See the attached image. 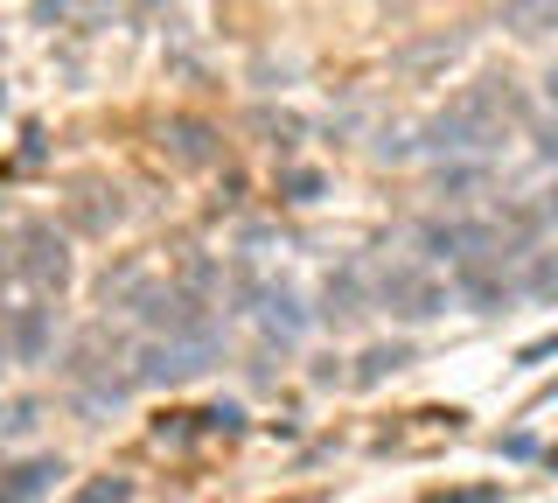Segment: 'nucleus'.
<instances>
[{"label":"nucleus","instance_id":"obj_8","mask_svg":"<svg viewBox=\"0 0 558 503\" xmlns=\"http://www.w3.org/2000/svg\"><path fill=\"white\" fill-rule=\"evenodd\" d=\"M322 315L336 322V328H349V322H363V315H371V294H363V259H342V266L328 273Z\"/></svg>","mask_w":558,"mask_h":503},{"label":"nucleus","instance_id":"obj_5","mask_svg":"<svg viewBox=\"0 0 558 503\" xmlns=\"http://www.w3.org/2000/svg\"><path fill=\"white\" fill-rule=\"evenodd\" d=\"M14 280L35 294H63L70 287V245L57 238V224H14Z\"/></svg>","mask_w":558,"mask_h":503},{"label":"nucleus","instance_id":"obj_29","mask_svg":"<svg viewBox=\"0 0 558 503\" xmlns=\"http://www.w3.org/2000/svg\"><path fill=\"white\" fill-rule=\"evenodd\" d=\"M0 98H8V92H0Z\"/></svg>","mask_w":558,"mask_h":503},{"label":"nucleus","instance_id":"obj_10","mask_svg":"<svg viewBox=\"0 0 558 503\" xmlns=\"http://www.w3.org/2000/svg\"><path fill=\"white\" fill-rule=\"evenodd\" d=\"M63 462L57 455H28V462H8L0 468V503H43L49 490H57Z\"/></svg>","mask_w":558,"mask_h":503},{"label":"nucleus","instance_id":"obj_6","mask_svg":"<svg viewBox=\"0 0 558 503\" xmlns=\"http://www.w3.org/2000/svg\"><path fill=\"white\" fill-rule=\"evenodd\" d=\"M0 336H8V363H43L57 350V301L35 294L22 308H0Z\"/></svg>","mask_w":558,"mask_h":503},{"label":"nucleus","instance_id":"obj_11","mask_svg":"<svg viewBox=\"0 0 558 503\" xmlns=\"http://www.w3.org/2000/svg\"><path fill=\"white\" fill-rule=\"evenodd\" d=\"M502 28L517 43H558V0H502Z\"/></svg>","mask_w":558,"mask_h":503},{"label":"nucleus","instance_id":"obj_9","mask_svg":"<svg viewBox=\"0 0 558 503\" xmlns=\"http://www.w3.org/2000/svg\"><path fill=\"white\" fill-rule=\"evenodd\" d=\"M252 315L266 322V336H272V343H301V336H307V322H314L307 308H301V294H293L287 280H272L266 294H258V308H252Z\"/></svg>","mask_w":558,"mask_h":503},{"label":"nucleus","instance_id":"obj_14","mask_svg":"<svg viewBox=\"0 0 558 503\" xmlns=\"http://www.w3.org/2000/svg\"><path fill=\"white\" fill-rule=\"evenodd\" d=\"M461 57V36H433V43H412V49H398V71L405 77H426V71H440V63Z\"/></svg>","mask_w":558,"mask_h":503},{"label":"nucleus","instance_id":"obj_3","mask_svg":"<svg viewBox=\"0 0 558 503\" xmlns=\"http://www.w3.org/2000/svg\"><path fill=\"white\" fill-rule=\"evenodd\" d=\"M371 301L384 308V315H398V322H433V315H447V287L433 280L418 259H398V266H384L377 287H371Z\"/></svg>","mask_w":558,"mask_h":503},{"label":"nucleus","instance_id":"obj_18","mask_svg":"<svg viewBox=\"0 0 558 503\" xmlns=\"http://www.w3.org/2000/svg\"><path fill=\"white\" fill-rule=\"evenodd\" d=\"M126 496H133V482H126V476H92L70 503H126Z\"/></svg>","mask_w":558,"mask_h":503},{"label":"nucleus","instance_id":"obj_22","mask_svg":"<svg viewBox=\"0 0 558 503\" xmlns=\"http://www.w3.org/2000/svg\"><path fill=\"white\" fill-rule=\"evenodd\" d=\"M196 420H203L209 433H244V412H238V406H209V412H196Z\"/></svg>","mask_w":558,"mask_h":503},{"label":"nucleus","instance_id":"obj_16","mask_svg":"<svg viewBox=\"0 0 558 503\" xmlns=\"http://www.w3.org/2000/svg\"><path fill=\"white\" fill-rule=\"evenodd\" d=\"M391 371H405V350H398V343H377V350H363V363H356V385H384Z\"/></svg>","mask_w":558,"mask_h":503},{"label":"nucleus","instance_id":"obj_23","mask_svg":"<svg viewBox=\"0 0 558 503\" xmlns=\"http://www.w3.org/2000/svg\"><path fill=\"white\" fill-rule=\"evenodd\" d=\"M537 161H558V119L537 127Z\"/></svg>","mask_w":558,"mask_h":503},{"label":"nucleus","instance_id":"obj_4","mask_svg":"<svg viewBox=\"0 0 558 503\" xmlns=\"http://www.w3.org/2000/svg\"><path fill=\"white\" fill-rule=\"evenodd\" d=\"M217 350H223V336H154L133 357V371H140V385H196L217 363Z\"/></svg>","mask_w":558,"mask_h":503},{"label":"nucleus","instance_id":"obj_15","mask_svg":"<svg viewBox=\"0 0 558 503\" xmlns=\"http://www.w3.org/2000/svg\"><path fill=\"white\" fill-rule=\"evenodd\" d=\"M168 147H174V161H189V168L217 161V141H209V127H196V119H174V127H168Z\"/></svg>","mask_w":558,"mask_h":503},{"label":"nucleus","instance_id":"obj_1","mask_svg":"<svg viewBox=\"0 0 558 503\" xmlns=\"http://www.w3.org/2000/svg\"><path fill=\"white\" fill-rule=\"evenodd\" d=\"M523 119H531V112H523L517 84L510 77H482V84H468V92H453L447 106L426 119L418 154H440V161H488Z\"/></svg>","mask_w":558,"mask_h":503},{"label":"nucleus","instance_id":"obj_24","mask_svg":"<svg viewBox=\"0 0 558 503\" xmlns=\"http://www.w3.org/2000/svg\"><path fill=\"white\" fill-rule=\"evenodd\" d=\"M502 447V455H510V462H523V455H537V441H531V433H510V441H496Z\"/></svg>","mask_w":558,"mask_h":503},{"label":"nucleus","instance_id":"obj_2","mask_svg":"<svg viewBox=\"0 0 558 503\" xmlns=\"http://www.w3.org/2000/svg\"><path fill=\"white\" fill-rule=\"evenodd\" d=\"M133 343L126 336H112V328H84L77 343L63 350V378H70V392H77V406L84 412H112V406H126L133 385H140V371H133Z\"/></svg>","mask_w":558,"mask_h":503},{"label":"nucleus","instance_id":"obj_25","mask_svg":"<svg viewBox=\"0 0 558 503\" xmlns=\"http://www.w3.org/2000/svg\"><path fill=\"white\" fill-rule=\"evenodd\" d=\"M545 98L558 106V57H551V71H545Z\"/></svg>","mask_w":558,"mask_h":503},{"label":"nucleus","instance_id":"obj_27","mask_svg":"<svg viewBox=\"0 0 558 503\" xmlns=\"http://www.w3.org/2000/svg\"><path fill=\"white\" fill-rule=\"evenodd\" d=\"M545 398H558V378H551V385H545Z\"/></svg>","mask_w":558,"mask_h":503},{"label":"nucleus","instance_id":"obj_19","mask_svg":"<svg viewBox=\"0 0 558 503\" xmlns=\"http://www.w3.org/2000/svg\"><path fill=\"white\" fill-rule=\"evenodd\" d=\"M35 427H43V406H35V398H14V406L0 412V433H8V441H22Z\"/></svg>","mask_w":558,"mask_h":503},{"label":"nucleus","instance_id":"obj_21","mask_svg":"<svg viewBox=\"0 0 558 503\" xmlns=\"http://www.w3.org/2000/svg\"><path fill=\"white\" fill-rule=\"evenodd\" d=\"M558 357V328H551V336H537V343H523V350H517V363H523V371H537V363H551Z\"/></svg>","mask_w":558,"mask_h":503},{"label":"nucleus","instance_id":"obj_13","mask_svg":"<svg viewBox=\"0 0 558 503\" xmlns=\"http://www.w3.org/2000/svg\"><path fill=\"white\" fill-rule=\"evenodd\" d=\"M119 0H35V22H63V28H98L105 14H112Z\"/></svg>","mask_w":558,"mask_h":503},{"label":"nucleus","instance_id":"obj_17","mask_svg":"<svg viewBox=\"0 0 558 503\" xmlns=\"http://www.w3.org/2000/svg\"><path fill=\"white\" fill-rule=\"evenodd\" d=\"M371 154H377V161H412L418 141H412V127H384L377 141H371Z\"/></svg>","mask_w":558,"mask_h":503},{"label":"nucleus","instance_id":"obj_20","mask_svg":"<svg viewBox=\"0 0 558 503\" xmlns=\"http://www.w3.org/2000/svg\"><path fill=\"white\" fill-rule=\"evenodd\" d=\"M279 189H287V203H314V196H322V176H314V168H287Z\"/></svg>","mask_w":558,"mask_h":503},{"label":"nucleus","instance_id":"obj_28","mask_svg":"<svg viewBox=\"0 0 558 503\" xmlns=\"http://www.w3.org/2000/svg\"><path fill=\"white\" fill-rule=\"evenodd\" d=\"M0 363H8V336H0Z\"/></svg>","mask_w":558,"mask_h":503},{"label":"nucleus","instance_id":"obj_26","mask_svg":"<svg viewBox=\"0 0 558 503\" xmlns=\"http://www.w3.org/2000/svg\"><path fill=\"white\" fill-rule=\"evenodd\" d=\"M545 217H551V224H558V182H551V189H545Z\"/></svg>","mask_w":558,"mask_h":503},{"label":"nucleus","instance_id":"obj_12","mask_svg":"<svg viewBox=\"0 0 558 503\" xmlns=\"http://www.w3.org/2000/svg\"><path fill=\"white\" fill-rule=\"evenodd\" d=\"M517 301L558 308V252H523V266H517Z\"/></svg>","mask_w":558,"mask_h":503},{"label":"nucleus","instance_id":"obj_7","mask_svg":"<svg viewBox=\"0 0 558 503\" xmlns=\"http://www.w3.org/2000/svg\"><path fill=\"white\" fill-rule=\"evenodd\" d=\"M523 266V259H517ZM517 266L510 259H488V266H461L453 273V294H461L475 315H502V308L517 301Z\"/></svg>","mask_w":558,"mask_h":503}]
</instances>
